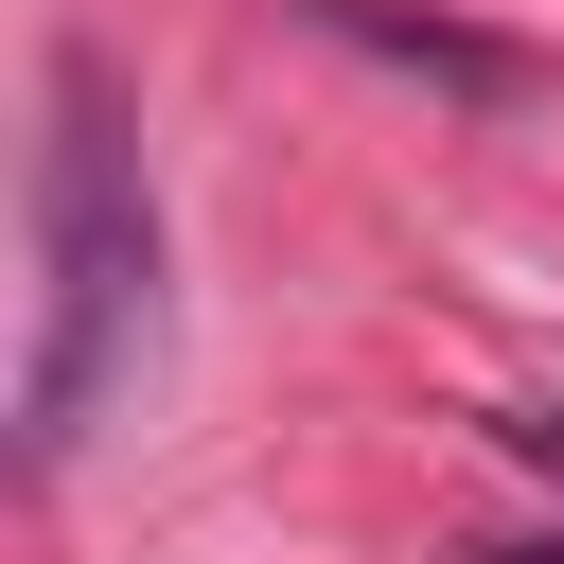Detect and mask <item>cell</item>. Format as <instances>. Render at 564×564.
Returning a JSON list of instances; mask_svg holds the SVG:
<instances>
[{
  "label": "cell",
  "mask_w": 564,
  "mask_h": 564,
  "mask_svg": "<svg viewBox=\"0 0 564 564\" xmlns=\"http://www.w3.org/2000/svg\"><path fill=\"white\" fill-rule=\"evenodd\" d=\"M159 352V176H141V106L123 70L70 35L53 53V123H35V352H18V476H70L88 423L141 388Z\"/></svg>",
  "instance_id": "obj_1"
},
{
  "label": "cell",
  "mask_w": 564,
  "mask_h": 564,
  "mask_svg": "<svg viewBox=\"0 0 564 564\" xmlns=\"http://www.w3.org/2000/svg\"><path fill=\"white\" fill-rule=\"evenodd\" d=\"M494 441H511L529 476H564V405H494Z\"/></svg>",
  "instance_id": "obj_2"
},
{
  "label": "cell",
  "mask_w": 564,
  "mask_h": 564,
  "mask_svg": "<svg viewBox=\"0 0 564 564\" xmlns=\"http://www.w3.org/2000/svg\"><path fill=\"white\" fill-rule=\"evenodd\" d=\"M476 564H564V529H546V546H476Z\"/></svg>",
  "instance_id": "obj_3"
}]
</instances>
